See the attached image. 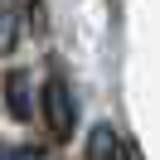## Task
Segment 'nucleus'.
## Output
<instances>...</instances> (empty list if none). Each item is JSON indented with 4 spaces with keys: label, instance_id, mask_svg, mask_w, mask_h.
<instances>
[{
    "label": "nucleus",
    "instance_id": "f257e3e1",
    "mask_svg": "<svg viewBox=\"0 0 160 160\" xmlns=\"http://www.w3.org/2000/svg\"><path fill=\"white\" fill-rule=\"evenodd\" d=\"M39 112H44V126H49L53 141H68L73 126H78V102H73V88L63 73H49V82H44L39 92Z\"/></svg>",
    "mask_w": 160,
    "mask_h": 160
},
{
    "label": "nucleus",
    "instance_id": "f03ea898",
    "mask_svg": "<svg viewBox=\"0 0 160 160\" xmlns=\"http://www.w3.org/2000/svg\"><path fill=\"white\" fill-rule=\"evenodd\" d=\"M5 107H10V117H34V88H29V73L24 68H15V73H5Z\"/></svg>",
    "mask_w": 160,
    "mask_h": 160
},
{
    "label": "nucleus",
    "instance_id": "7ed1b4c3",
    "mask_svg": "<svg viewBox=\"0 0 160 160\" xmlns=\"http://www.w3.org/2000/svg\"><path fill=\"white\" fill-rule=\"evenodd\" d=\"M24 34V5L20 0H0V53H10Z\"/></svg>",
    "mask_w": 160,
    "mask_h": 160
},
{
    "label": "nucleus",
    "instance_id": "20e7f679",
    "mask_svg": "<svg viewBox=\"0 0 160 160\" xmlns=\"http://www.w3.org/2000/svg\"><path fill=\"white\" fill-rule=\"evenodd\" d=\"M117 150H121V141H117L112 126H97V131L88 136V160H112Z\"/></svg>",
    "mask_w": 160,
    "mask_h": 160
},
{
    "label": "nucleus",
    "instance_id": "39448f33",
    "mask_svg": "<svg viewBox=\"0 0 160 160\" xmlns=\"http://www.w3.org/2000/svg\"><path fill=\"white\" fill-rule=\"evenodd\" d=\"M5 160H39V150H34V146H20V150H10Z\"/></svg>",
    "mask_w": 160,
    "mask_h": 160
},
{
    "label": "nucleus",
    "instance_id": "423d86ee",
    "mask_svg": "<svg viewBox=\"0 0 160 160\" xmlns=\"http://www.w3.org/2000/svg\"><path fill=\"white\" fill-rule=\"evenodd\" d=\"M112 160H136V150H126V146H121V150H117Z\"/></svg>",
    "mask_w": 160,
    "mask_h": 160
},
{
    "label": "nucleus",
    "instance_id": "0eeeda50",
    "mask_svg": "<svg viewBox=\"0 0 160 160\" xmlns=\"http://www.w3.org/2000/svg\"><path fill=\"white\" fill-rule=\"evenodd\" d=\"M0 160H5V155H0Z\"/></svg>",
    "mask_w": 160,
    "mask_h": 160
}]
</instances>
